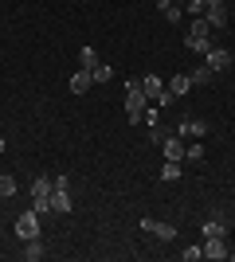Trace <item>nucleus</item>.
Returning a JSON list of instances; mask_svg holds the SVG:
<instances>
[{
	"mask_svg": "<svg viewBox=\"0 0 235 262\" xmlns=\"http://www.w3.org/2000/svg\"><path fill=\"white\" fill-rule=\"evenodd\" d=\"M145 106H149V98L141 94V86H134L130 94H125V118L134 121V125H137V121H145Z\"/></svg>",
	"mask_w": 235,
	"mask_h": 262,
	"instance_id": "1",
	"label": "nucleus"
},
{
	"mask_svg": "<svg viewBox=\"0 0 235 262\" xmlns=\"http://www.w3.org/2000/svg\"><path fill=\"white\" fill-rule=\"evenodd\" d=\"M71 208H75V204H71V192H67V176H59L55 188H51V211H55V215H67Z\"/></svg>",
	"mask_w": 235,
	"mask_h": 262,
	"instance_id": "2",
	"label": "nucleus"
},
{
	"mask_svg": "<svg viewBox=\"0 0 235 262\" xmlns=\"http://www.w3.org/2000/svg\"><path fill=\"white\" fill-rule=\"evenodd\" d=\"M12 231H16V239H39V215L35 211H28V215H16V223H12Z\"/></svg>",
	"mask_w": 235,
	"mask_h": 262,
	"instance_id": "3",
	"label": "nucleus"
},
{
	"mask_svg": "<svg viewBox=\"0 0 235 262\" xmlns=\"http://www.w3.org/2000/svg\"><path fill=\"white\" fill-rule=\"evenodd\" d=\"M141 231L153 235V239H161V243H173V239H177V227H173V223H161V219H141Z\"/></svg>",
	"mask_w": 235,
	"mask_h": 262,
	"instance_id": "4",
	"label": "nucleus"
},
{
	"mask_svg": "<svg viewBox=\"0 0 235 262\" xmlns=\"http://www.w3.org/2000/svg\"><path fill=\"white\" fill-rule=\"evenodd\" d=\"M204 67H212L216 75H220V71H227V67H231V51H227V47H208Z\"/></svg>",
	"mask_w": 235,
	"mask_h": 262,
	"instance_id": "5",
	"label": "nucleus"
},
{
	"mask_svg": "<svg viewBox=\"0 0 235 262\" xmlns=\"http://www.w3.org/2000/svg\"><path fill=\"white\" fill-rule=\"evenodd\" d=\"M204 133H208V125H204V121H196V118H188L184 125H177V137H180V141H200Z\"/></svg>",
	"mask_w": 235,
	"mask_h": 262,
	"instance_id": "6",
	"label": "nucleus"
},
{
	"mask_svg": "<svg viewBox=\"0 0 235 262\" xmlns=\"http://www.w3.org/2000/svg\"><path fill=\"white\" fill-rule=\"evenodd\" d=\"M161 149H165V161H184V141H180L177 133H168L165 141H161Z\"/></svg>",
	"mask_w": 235,
	"mask_h": 262,
	"instance_id": "7",
	"label": "nucleus"
},
{
	"mask_svg": "<svg viewBox=\"0 0 235 262\" xmlns=\"http://www.w3.org/2000/svg\"><path fill=\"white\" fill-rule=\"evenodd\" d=\"M204 20H208V28H212V32L227 28V4H216V8H208V12H204Z\"/></svg>",
	"mask_w": 235,
	"mask_h": 262,
	"instance_id": "8",
	"label": "nucleus"
},
{
	"mask_svg": "<svg viewBox=\"0 0 235 262\" xmlns=\"http://www.w3.org/2000/svg\"><path fill=\"white\" fill-rule=\"evenodd\" d=\"M184 47H188L192 55H208L212 39H208V35H200V32H188V35H184Z\"/></svg>",
	"mask_w": 235,
	"mask_h": 262,
	"instance_id": "9",
	"label": "nucleus"
},
{
	"mask_svg": "<svg viewBox=\"0 0 235 262\" xmlns=\"http://www.w3.org/2000/svg\"><path fill=\"white\" fill-rule=\"evenodd\" d=\"M204 239H227V223H224L220 215L204 219Z\"/></svg>",
	"mask_w": 235,
	"mask_h": 262,
	"instance_id": "10",
	"label": "nucleus"
},
{
	"mask_svg": "<svg viewBox=\"0 0 235 262\" xmlns=\"http://www.w3.org/2000/svg\"><path fill=\"white\" fill-rule=\"evenodd\" d=\"M227 239H204V258H227Z\"/></svg>",
	"mask_w": 235,
	"mask_h": 262,
	"instance_id": "11",
	"label": "nucleus"
},
{
	"mask_svg": "<svg viewBox=\"0 0 235 262\" xmlns=\"http://www.w3.org/2000/svg\"><path fill=\"white\" fill-rule=\"evenodd\" d=\"M90 86H94L90 71H78V75H71V94H87Z\"/></svg>",
	"mask_w": 235,
	"mask_h": 262,
	"instance_id": "12",
	"label": "nucleus"
},
{
	"mask_svg": "<svg viewBox=\"0 0 235 262\" xmlns=\"http://www.w3.org/2000/svg\"><path fill=\"white\" fill-rule=\"evenodd\" d=\"M141 94H145V98H157V94H165V82L157 75H145L141 78Z\"/></svg>",
	"mask_w": 235,
	"mask_h": 262,
	"instance_id": "13",
	"label": "nucleus"
},
{
	"mask_svg": "<svg viewBox=\"0 0 235 262\" xmlns=\"http://www.w3.org/2000/svg\"><path fill=\"white\" fill-rule=\"evenodd\" d=\"M51 180H47V176H35L32 180V200H51Z\"/></svg>",
	"mask_w": 235,
	"mask_h": 262,
	"instance_id": "14",
	"label": "nucleus"
},
{
	"mask_svg": "<svg viewBox=\"0 0 235 262\" xmlns=\"http://www.w3.org/2000/svg\"><path fill=\"white\" fill-rule=\"evenodd\" d=\"M44 243H39V239H28V243H24V258H28V262H39V258H44Z\"/></svg>",
	"mask_w": 235,
	"mask_h": 262,
	"instance_id": "15",
	"label": "nucleus"
},
{
	"mask_svg": "<svg viewBox=\"0 0 235 262\" xmlns=\"http://www.w3.org/2000/svg\"><path fill=\"white\" fill-rule=\"evenodd\" d=\"M188 86H192V78H188V75H173V78L165 82V90H168V94H184Z\"/></svg>",
	"mask_w": 235,
	"mask_h": 262,
	"instance_id": "16",
	"label": "nucleus"
},
{
	"mask_svg": "<svg viewBox=\"0 0 235 262\" xmlns=\"http://www.w3.org/2000/svg\"><path fill=\"white\" fill-rule=\"evenodd\" d=\"M78 63H82V71H94V67H98V51H94V47H82V51H78Z\"/></svg>",
	"mask_w": 235,
	"mask_h": 262,
	"instance_id": "17",
	"label": "nucleus"
},
{
	"mask_svg": "<svg viewBox=\"0 0 235 262\" xmlns=\"http://www.w3.org/2000/svg\"><path fill=\"white\" fill-rule=\"evenodd\" d=\"M212 75H216V71H212V67H196V71H192V86H204V82H212Z\"/></svg>",
	"mask_w": 235,
	"mask_h": 262,
	"instance_id": "18",
	"label": "nucleus"
},
{
	"mask_svg": "<svg viewBox=\"0 0 235 262\" xmlns=\"http://www.w3.org/2000/svg\"><path fill=\"white\" fill-rule=\"evenodd\" d=\"M161 180H180V161H165V168H161Z\"/></svg>",
	"mask_w": 235,
	"mask_h": 262,
	"instance_id": "19",
	"label": "nucleus"
},
{
	"mask_svg": "<svg viewBox=\"0 0 235 262\" xmlns=\"http://www.w3.org/2000/svg\"><path fill=\"white\" fill-rule=\"evenodd\" d=\"M184 12L196 20V16H204V12H208V0H188V4H184Z\"/></svg>",
	"mask_w": 235,
	"mask_h": 262,
	"instance_id": "20",
	"label": "nucleus"
},
{
	"mask_svg": "<svg viewBox=\"0 0 235 262\" xmlns=\"http://www.w3.org/2000/svg\"><path fill=\"white\" fill-rule=\"evenodd\" d=\"M165 137H168V129L161 125V121H157V125H149V145H161Z\"/></svg>",
	"mask_w": 235,
	"mask_h": 262,
	"instance_id": "21",
	"label": "nucleus"
},
{
	"mask_svg": "<svg viewBox=\"0 0 235 262\" xmlns=\"http://www.w3.org/2000/svg\"><path fill=\"white\" fill-rule=\"evenodd\" d=\"M8 196H16V180H12V176H0V200H8Z\"/></svg>",
	"mask_w": 235,
	"mask_h": 262,
	"instance_id": "22",
	"label": "nucleus"
},
{
	"mask_svg": "<svg viewBox=\"0 0 235 262\" xmlns=\"http://www.w3.org/2000/svg\"><path fill=\"white\" fill-rule=\"evenodd\" d=\"M110 75H114V71H110L106 63H98L94 71H90V78H94V82H110Z\"/></svg>",
	"mask_w": 235,
	"mask_h": 262,
	"instance_id": "23",
	"label": "nucleus"
},
{
	"mask_svg": "<svg viewBox=\"0 0 235 262\" xmlns=\"http://www.w3.org/2000/svg\"><path fill=\"white\" fill-rule=\"evenodd\" d=\"M184 157H188V161H204V145H200V141H192L188 149H184Z\"/></svg>",
	"mask_w": 235,
	"mask_h": 262,
	"instance_id": "24",
	"label": "nucleus"
},
{
	"mask_svg": "<svg viewBox=\"0 0 235 262\" xmlns=\"http://www.w3.org/2000/svg\"><path fill=\"white\" fill-rule=\"evenodd\" d=\"M161 121V106H145V125H157Z\"/></svg>",
	"mask_w": 235,
	"mask_h": 262,
	"instance_id": "25",
	"label": "nucleus"
},
{
	"mask_svg": "<svg viewBox=\"0 0 235 262\" xmlns=\"http://www.w3.org/2000/svg\"><path fill=\"white\" fill-rule=\"evenodd\" d=\"M165 20L168 24H180V4H168V8H165Z\"/></svg>",
	"mask_w": 235,
	"mask_h": 262,
	"instance_id": "26",
	"label": "nucleus"
},
{
	"mask_svg": "<svg viewBox=\"0 0 235 262\" xmlns=\"http://www.w3.org/2000/svg\"><path fill=\"white\" fill-rule=\"evenodd\" d=\"M196 258H204V247H188L184 251V262H196Z\"/></svg>",
	"mask_w": 235,
	"mask_h": 262,
	"instance_id": "27",
	"label": "nucleus"
},
{
	"mask_svg": "<svg viewBox=\"0 0 235 262\" xmlns=\"http://www.w3.org/2000/svg\"><path fill=\"white\" fill-rule=\"evenodd\" d=\"M173 98H177V94H168V90H165V94H157V106L168 110V106H173Z\"/></svg>",
	"mask_w": 235,
	"mask_h": 262,
	"instance_id": "28",
	"label": "nucleus"
},
{
	"mask_svg": "<svg viewBox=\"0 0 235 262\" xmlns=\"http://www.w3.org/2000/svg\"><path fill=\"white\" fill-rule=\"evenodd\" d=\"M168 4H180V0H157V8H161V12H165Z\"/></svg>",
	"mask_w": 235,
	"mask_h": 262,
	"instance_id": "29",
	"label": "nucleus"
},
{
	"mask_svg": "<svg viewBox=\"0 0 235 262\" xmlns=\"http://www.w3.org/2000/svg\"><path fill=\"white\" fill-rule=\"evenodd\" d=\"M216 4H224V0H208V8H216Z\"/></svg>",
	"mask_w": 235,
	"mask_h": 262,
	"instance_id": "30",
	"label": "nucleus"
},
{
	"mask_svg": "<svg viewBox=\"0 0 235 262\" xmlns=\"http://www.w3.org/2000/svg\"><path fill=\"white\" fill-rule=\"evenodd\" d=\"M0 153H4V137H0Z\"/></svg>",
	"mask_w": 235,
	"mask_h": 262,
	"instance_id": "31",
	"label": "nucleus"
}]
</instances>
